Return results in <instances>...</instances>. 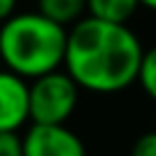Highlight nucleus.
<instances>
[{"instance_id":"7","label":"nucleus","mask_w":156,"mask_h":156,"mask_svg":"<svg viewBox=\"0 0 156 156\" xmlns=\"http://www.w3.org/2000/svg\"><path fill=\"white\" fill-rule=\"evenodd\" d=\"M37 12H41L44 17H49L61 27L76 24L88 15L85 0H37Z\"/></svg>"},{"instance_id":"10","label":"nucleus","mask_w":156,"mask_h":156,"mask_svg":"<svg viewBox=\"0 0 156 156\" xmlns=\"http://www.w3.org/2000/svg\"><path fill=\"white\" fill-rule=\"evenodd\" d=\"M129 156H156V132L151 129V132L141 134V136L134 141Z\"/></svg>"},{"instance_id":"5","label":"nucleus","mask_w":156,"mask_h":156,"mask_svg":"<svg viewBox=\"0 0 156 156\" xmlns=\"http://www.w3.org/2000/svg\"><path fill=\"white\" fill-rule=\"evenodd\" d=\"M29 122V83L0 68V132H20Z\"/></svg>"},{"instance_id":"11","label":"nucleus","mask_w":156,"mask_h":156,"mask_svg":"<svg viewBox=\"0 0 156 156\" xmlns=\"http://www.w3.org/2000/svg\"><path fill=\"white\" fill-rule=\"evenodd\" d=\"M17 10V0H0V24L5 20H10Z\"/></svg>"},{"instance_id":"13","label":"nucleus","mask_w":156,"mask_h":156,"mask_svg":"<svg viewBox=\"0 0 156 156\" xmlns=\"http://www.w3.org/2000/svg\"><path fill=\"white\" fill-rule=\"evenodd\" d=\"M154 132H156V112H154Z\"/></svg>"},{"instance_id":"8","label":"nucleus","mask_w":156,"mask_h":156,"mask_svg":"<svg viewBox=\"0 0 156 156\" xmlns=\"http://www.w3.org/2000/svg\"><path fill=\"white\" fill-rule=\"evenodd\" d=\"M141 90L156 102V46L144 49L141 63H139V76H136Z\"/></svg>"},{"instance_id":"3","label":"nucleus","mask_w":156,"mask_h":156,"mask_svg":"<svg viewBox=\"0 0 156 156\" xmlns=\"http://www.w3.org/2000/svg\"><path fill=\"white\" fill-rule=\"evenodd\" d=\"M80 88L66 71H51L29 83V122L66 124L78 107Z\"/></svg>"},{"instance_id":"12","label":"nucleus","mask_w":156,"mask_h":156,"mask_svg":"<svg viewBox=\"0 0 156 156\" xmlns=\"http://www.w3.org/2000/svg\"><path fill=\"white\" fill-rule=\"evenodd\" d=\"M139 5H141V7H149V10L156 12V0H139Z\"/></svg>"},{"instance_id":"4","label":"nucleus","mask_w":156,"mask_h":156,"mask_svg":"<svg viewBox=\"0 0 156 156\" xmlns=\"http://www.w3.org/2000/svg\"><path fill=\"white\" fill-rule=\"evenodd\" d=\"M24 156H88L83 139L66 124H32L22 134Z\"/></svg>"},{"instance_id":"6","label":"nucleus","mask_w":156,"mask_h":156,"mask_svg":"<svg viewBox=\"0 0 156 156\" xmlns=\"http://www.w3.org/2000/svg\"><path fill=\"white\" fill-rule=\"evenodd\" d=\"M139 0H85V17H95L102 22H115V24H127L134 12H136Z\"/></svg>"},{"instance_id":"1","label":"nucleus","mask_w":156,"mask_h":156,"mask_svg":"<svg viewBox=\"0 0 156 156\" xmlns=\"http://www.w3.org/2000/svg\"><path fill=\"white\" fill-rule=\"evenodd\" d=\"M144 46L127 24L83 17L68 29L63 71L80 90L112 95L136 83Z\"/></svg>"},{"instance_id":"9","label":"nucleus","mask_w":156,"mask_h":156,"mask_svg":"<svg viewBox=\"0 0 156 156\" xmlns=\"http://www.w3.org/2000/svg\"><path fill=\"white\" fill-rule=\"evenodd\" d=\"M0 156H24L20 132H0Z\"/></svg>"},{"instance_id":"2","label":"nucleus","mask_w":156,"mask_h":156,"mask_svg":"<svg viewBox=\"0 0 156 156\" xmlns=\"http://www.w3.org/2000/svg\"><path fill=\"white\" fill-rule=\"evenodd\" d=\"M68 29L41 12H15L0 24V61L20 78H39L63 66Z\"/></svg>"}]
</instances>
